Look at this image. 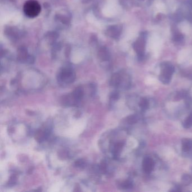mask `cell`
Listing matches in <instances>:
<instances>
[{
    "label": "cell",
    "mask_w": 192,
    "mask_h": 192,
    "mask_svg": "<svg viewBox=\"0 0 192 192\" xmlns=\"http://www.w3.org/2000/svg\"><path fill=\"white\" fill-rule=\"evenodd\" d=\"M25 14L29 17H36L40 14L41 7L39 2L36 0H29L27 1L23 7Z\"/></svg>",
    "instance_id": "6da1fadb"
},
{
    "label": "cell",
    "mask_w": 192,
    "mask_h": 192,
    "mask_svg": "<svg viewBox=\"0 0 192 192\" xmlns=\"http://www.w3.org/2000/svg\"><path fill=\"white\" fill-rule=\"evenodd\" d=\"M161 67L162 71L159 77V80L164 84H169L175 71L174 67L169 63H164Z\"/></svg>",
    "instance_id": "7a4b0ae2"
},
{
    "label": "cell",
    "mask_w": 192,
    "mask_h": 192,
    "mask_svg": "<svg viewBox=\"0 0 192 192\" xmlns=\"http://www.w3.org/2000/svg\"><path fill=\"white\" fill-rule=\"evenodd\" d=\"M145 45V42L143 38H140L136 40V41L134 44L133 47L140 59H142L143 57H144Z\"/></svg>",
    "instance_id": "3957f363"
},
{
    "label": "cell",
    "mask_w": 192,
    "mask_h": 192,
    "mask_svg": "<svg viewBox=\"0 0 192 192\" xmlns=\"http://www.w3.org/2000/svg\"><path fill=\"white\" fill-rule=\"evenodd\" d=\"M142 166L144 171L145 173L149 174L152 171L154 168V162L152 158L147 157L144 158Z\"/></svg>",
    "instance_id": "277c9868"
},
{
    "label": "cell",
    "mask_w": 192,
    "mask_h": 192,
    "mask_svg": "<svg viewBox=\"0 0 192 192\" xmlns=\"http://www.w3.org/2000/svg\"><path fill=\"white\" fill-rule=\"evenodd\" d=\"M62 81L65 82L66 83H71L73 82L74 77H73L72 73L69 71H64L60 76Z\"/></svg>",
    "instance_id": "5b68a950"
},
{
    "label": "cell",
    "mask_w": 192,
    "mask_h": 192,
    "mask_svg": "<svg viewBox=\"0 0 192 192\" xmlns=\"http://www.w3.org/2000/svg\"><path fill=\"white\" fill-rule=\"evenodd\" d=\"M84 90L81 86H79L76 89L72 94V97L76 101L81 100L84 96Z\"/></svg>",
    "instance_id": "8992f818"
},
{
    "label": "cell",
    "mask_w": 192,
    "mask_h": 192,
    "mask_svg": "<svg viewBox=\"0 0 192 192\" xmlns=\"http://www.w3.org/2000/svg\"><path fill=\"white\" fill-rule=\"evenodd\" d=\"M192 149V140L185 139L182 141V151L187 152Z\"/></svg>",
    "instance_id": "52a82bcc"
},
{
    "label": "cell",
    "mask_w": 192,
    "mask_h": 192,
    "mask_svg": "<svg viewBox=\"0 0 192 192\" xmlns=\"http://www.w3.org/2000/svg\"><path fill=\"white\" fill-rule=\"evenodd\" d=\"M124 145V143L122 142L117 143L113 148V155L116 157L118 156L120 152L121 151L122 148Z\"/></svg>",
    "instance_id": "ba28073f"
},
{
    "label": "cell",
    "mask_w": 192,
    "mask_h": 192,
    "mask_svg": "<svg viewBox=\"0 0 192 192\" xmlns=\"http://www.w3.org/2000/svg\"><path fill=\"white\" fill-rule=\"evenodd\" d=\"M121 83V77L118 74L113 75L111 79V85L114 87H118Z\"/></svg>",
    "instance_id": "9c48e42d"
},
{
    "label": "cell",
    "mask_w": 192,
    "mask_h": 192,
    "mask_svg": "<svg viewBox=\"0 0 192 192\" xmlns=\"http://www.w3.org/2000/svg\"><path fill=\"white\" fill-rule=\"evenodd\" d=\"M139 105L141 109L143 111L147 110L149 107V103L146 98H142L139 102Z\"/></svg>",
    "instance_id": "30bf717a"
},
{
    "label": "cell",
    "mask_w": 192,
    "mask_h": 192,
    "mask_svg": "<svg viewBox=\"0 0 192 192\" xmlns=\"http://www.w3.org/2000/svg\"><path fill=\"white\" fill-rule=\"evenodd\" d=\"M183 126L185 129H189L192 126V113H191L183 122Z\"/></svg>",
    "instance_id": "8fae6325"
},
{
    "label": "cell",
    "mask_w": 192,
    "mask_h": 192,
    "mask_svg": "<svg viewBox=\"0 0 192 192\" xmlns=\"http://www.w3.org/2000/svg\"><path fill=\"white\" fill-rule=\"evenodd\" d=\"M138 120H139V117L135 114L131 115L127 118V122L129 124H135L136 122H137Z\"/></svg>",
    "instance_id": "7c38bea8"
},
{
    "label": "cell",
    "mask_w": 192,
    "mask_h": 192,
    "mask_svg": "<svg viewBox=\"0 0 192 192\" xmlns=\"http://www.w3.org/2000/svg\"><path fill=\"white\" fill-rule=\"evenodd\" d=\"M181 181L184 185H189L191 183L192 177L190 175H188V174H184L182 176Z\"/></svg>",
    "instance_id": "4fadbf2b"
},
{
    "label": "cell",
    "mask_w": 192,
    "mask_h": 192,
    "mask_svg": "<svg viewBox=\"0 0 192 192\" xmlns=\"http://www.w3.org/2000/svg\"><path fill=\"white\" fill-rule=\"evenodd\" d=\"M121 187L124 189H129L133 187L132 183L130 180L124 181L121 184Z\"/></svg>",
    "instance_id": "5bb4252c"
},
{
    "label": "cell",
    "mask_w": 192,
    "mask_h": 192,
    "mask_svg": "<svg viewBox=\"0 0 192 192\" xmlns=\"http://www.w3.org/2000/svg\"><path fill=\"white\" fill-rule=\"evenodd\" d=\"M75 165L79 168H83L85 166V162L82 159H79L76 161Z\"/></svg>",
    "instance_id": "9a60e30c"
},
{
    "label": "cell",
    "mask_w": 192,
    "mask_h": 192,
    "mask_svg": "<svg viewBox=\"0 0 192 192\" xmlns=\"http://www.w3.org/2000/svg\"><path fill=\"white\" fill-rule=\"evenodd\" d=\"M186 95V92L184 91H181L180 92H179V93H177V95L176 96V98L177 100H180L183 98H184Z\"/></svg>",
    "instance_id": "2e32d148"
},
{
    "label": "cell",
    "mask_w": 192,
    "mask_h": 192,
    "mask_svg": "<svg viewBox=\"0 0 192 192\" xmlns=\"http://www.w3.org/2000/svg\"><path fill=\"white\" fill-rule=\"evenodd\" d=\"M183 39V36L180 33L175 34L173 38V40L175 41H180Z\"/></svg>",
    "instance_id": "e0dca14e"
},
{
    "label": "cell",
    "mask_w": 192,
    "mask_h": 192,
    "mask_svg": "<svg viewBox=\"0 0 192 192\" xmlns=\"http://www.w3.org/2000/svg\"><path fill=\"white\" fill-rule=\"evenodd\" d=\"M111 97L112 99H113V100H117V99H118L119 98V93L117 92H113L112 94Z\"/></svg>",
    "instance_id": "ac0fdd59"
}]
</instances>
